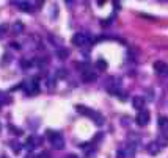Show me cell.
I'll use <instances>...</instances> for the list:
<instances>
[{"label":"cell","mask_w":168,"mask_h":158,"mask_svg":"<svg viewBox=\"0 0 168 158\" xmlns=\"http://www.w3.org/2000/svg\"><path fill=\"white\" fill-rule=\"evenodd\" d=\"M148 150H149V153L156 155V153H159V150H160V146H159L157 143H151V144H149V147H148Z\"/></svg>","instance_id":"4fadbf2b"},{"label":"cell","mask_w":168,"mask_h":158,"mask_svg":"<svg viewBox=\"0 0 168 158\" xmlns=\"http://www.w3.org/2000/svg\"><path fill=\"white\" fill-rule=\"evenodd\" d=\"M157 124H159V127H160V130H162V131H168V117L160 116V117H159V121H157Z\"/></svg>","instance_id":"30bf717a"},{"label":"cell","mask_w":168,"mask_h":158,"mask_svg":"<svg viewBox=\"0 0 168 158\" xmlns=\"http://www.w3.org/2000/svg\"><path fill=\"white\" fill-rule=\"evenodd\" d=\"M57 57H58L60 60H64V58L69 57V52H68V50H57Z\"/></svg>","instance_id":"9a60e30c"},{"label":"cell","mask_w":168,"mask_h":158,"mask_svg":"<svg viewBox=\"0 0 168 158\" xmlns=\"http://www.w3.org/2000/svg\"><path fill=\"white\" fill-rule=\"evenodd\" d=\"M156 143H157L160 147H165V146H168V133H160Z\"/></svg>","instance_id":"9c48e42d"},{"label":"cell","mask_w":168,"mask_h":158,"mask_svg":"<svg viewBox=\"0 0 168 158\" xmlns=\"http://www.w3.org/2000/svg\"><path fill=\"white\" fill-rule=\"evenodd\" d=\"M69 158H77L76 155H69Z\"/></svg>","instance_id":"d4e9b609"},{"label":"cell","mask_w":168,"mask_h":158,"mask_svg":"<svg viewBox=\"0 0 168 158\" xmlns=\"http://www.w3.org/2000/svg\"><path fill=\"white\" fill-rule=\"evenodd\" d=\"M7 30H8V25H7V23H2V25H0V36L5 35Z\"/></svg>","instance_id":"ac0fdd59"},{"label":"cell","mask_w":168,"mask_h":158,"mask_svg":"<svg viewBox=\"0 0 168 158\" xmlns=\"http://www.w3.org/2000/svg\"><path fill=\"white\" fill-rule=\"evenodd\" d=\"M96 67H98L99 70H105L107 69V63L104 60H98V61H96Z\"/></svg>","instance_id":"5bb4252c"},{"label":"cell","mask_w":168,"mask_h":158,"mask_svg":"<svg viewBox=\"0 0 168 158\" xmlns=\"http://www.w3.org/2000/svg\"><path fill=\"white\" fill-rule=\"evenodd\" d=\"M49 141H51L52 147L57 149V150H61L64 147V138L61 136V133H58V131H49Z\"/></svg>","instance_id":"7a4b0ae2"},{"label":"cell","mask_w":168,"mask_h":158,"mask_svg":"<svg viewBox=\"0 0 168 158\" xmlns=\"http://www.w3.org/2000/svg\"><path fill=\"white\" fill-rule=\"evenodd\" d=\"M154 70L160 75V77H166L168 75V64L163 61H156L154 63Z\"/></svg>","instance_id":"8992f818"},{"label":"cell","mask_w":168,"mask_h":158,"mask_svg":"<svg viewBox=\"0 0 168 158\" xmlns=\"http://www.w3.org/2000/svg\"><path fill=\"white\" fill-rule=\"evenodd\" d=\"M29 150H32V149H35V139L33 138H30L29 141H27V146H25Z\"/></svg>","instance_id":"e0dca14e"},{"label":"cell","mask_w":168,"mask_h":158,"mask_svg":"<svg viewBox=\"0 0 168 158\" xmlns=\"http://www.w3.org/2000/svg\"><path fill=\"white\" fill-rule=\"evenodd\" d=\"M22 32H24V23H22V22H16V23L13 25V33L19 35V33H22Z\"/></svg>","instance_id":"7c38bea8"},{"label":"cell","mask_w":168,"mask_h":158,"mask_svg":"<svg viewBox=\"0 0 168 158\" xmlns=\"http://www.w3.org/2000/svg\"><path fill=\"white\" fill-rule=\"evenodd\" d=\"M17 6H19L24 13H32V11H33V6H32L30 3H27V2H19Z\"/></svg>","instance_id":"8fae6325"},{"label":"cell","mask_w":168,"mask_h":158,"mask_svg":"<svg viewBox=\"0 0 168 158\" xmlns=\"http://www.w3.org/2000/svg\"><path fill=\"white\" fill-rule=\"evenodd\" d=\"M13 150L17 153V152H20V144L19 143H13Z\"/></svg>","instance_id":"d6986e66"},{"label":"cell","mask_w":168,"mask_h":158,"mask_svg":"<svg viewBox=\"0 0 168 158\" xmlns=\"http://www.w3.org/2000/svg\"><path fill=\"white\" fill-rule=\"evenodd\" d=\"M0 158H8V156H0Z\"/></svg>","instance_id":"484cf974"},{"label":"cell","mask_w":168,"mask_h":158,"mask_svg":"<svg viewBox=\"0 0 168 158\" xmlns=\"http://www.w3.org/2000/svg\"><path fill=\"white\" fill-rule=\"evenodd\" d=\"M160 2H165V0H160Z\"/></svg>","instance_id":"4316f807"},{"label":"cell","mask_w":168,"mask_h":158,"mask_svg":"<svg viewBox=\"0 0 168 158\" xmlns=\"http://www.w3.org/2000/svg\"><path fill=\"white\" fill-rule=\"evenodd\" d=\"M88 41H90V38H88L86 33H76V35L73 36V44H74V45H79V47L86 45Z\"/></svg>","instance_id":"277c9868"},{"label":"cell","mask_w":168,"mask_h":158,"mask_svg":"<svg viewBox=\"0 0 168 158\" xmlns=\"http://www.w3.org/2000/svg\"><path fill=\"white\" fill-rule=\"evenodd\" d=\"M104 2H105V0H98V3H99V5H102Z\"/></svg>","instance_id":"cb8c5ba5"},{"label":"cell","mask_w":168,"mask_h":158,"mask_svg":"<svg viewBox=\"0 0 168 158\" xmlns=\"http://www.w3.org/2000/svg\"><path fill=\"white\" fill-rule=\"evenodd\" d=\"M116 156H118V158H127V153H126L124 149H119V150L116 152Z\"/></svg>","instance_id":"2e32d148"},{"label":"cell","mask_w":168,"mask_h":158,"mask_svg":"<svg viewBox=\"0 0 168 158\" xmlns=\"http://www.w3.org/2000/svg\"><path fill=\"white\" fill-rule=\"evenodd\" d=\"M132 105H134V108H137V110L145 108V99L140 97V96H135V97L132 99Z\"/></svg>","instance_id":"52a82bcc"},{"label":"cell","mask_w":168,"mask_h":158,"mask_svg":"<svg viewBox=\"0 0 168 158\" xmlns=\"http://www.w3.org/2000/svg\"><path fill=\"white\" fill-rule=\"evenodd\" d=\"M82 78L85 82H94L96 78H98V75H96L93 70H83V74H82Z\"/></svg>","instance_id":"ba28073f"},{"label":"cell","mask_w":168,"mask_h":158,"mask_svg":"<svg viewBox=\"0 0 168 158\" xmlns=\"http://www.w3.org/2000/svg\"><path fill=\"white\" fill-rule=\"evenodd\" d=\"M135 122H137V125H140V127H145V125H148V122H149V111L148 110H138V114L135 116Z\"/></svg>","instance_id":"3957f363"},{"label":"cell","mask_w":168,"mask_h":158,"mask_svg":"<svg viewBox=\"0 0 168 158\" xmlns=\"http://www.w3.org/2000/svg\"><path fill=\"white\" fill-rule=\"evenodd\" d=\"M64 2H66L68 5H71V3H73V0H64Z\"/></svg>","instance_id":"603a6c76"},{"label":"cell","mask_w":168,"mask_h":158,"mask_svg":"<svg viewBox=\"0 0 168 158\" xmlns=\"http://www.w3.org/2000/svg\"><path fill=\"white\" fill-rule=\"evenodd\" d=\"M11 130H13V131H14V135H22V131H20V130H19V128H17V130H16V128H14V127H11Z\"/></svg>","instance_id":"ffe728a7"},{"label":"cell","mask_w":168,"mask_h":158,"mask_svg":"<svg viewBox=\"0 0 168 158\" xmlns=\"http://www.w3.org/2000/svg\"><path fill=\"white\" fill-rule=\"evenodd\" d=\"M11 47H13V49H17V50H19V49H20V44H17V42H11Z\"/></svg>","instance_id":"44dd1931"},{"label":"cell","mask_w":168,"mask_h":158,"mask_svg":"<svg viewBox=\"0 0 168 158\" xmlns=\"http://www.w3.org/2000/svg\"><path fill=\"white\" fill-rule=\"evenodd\" d=\"M58 75H60V77H64V75H66V72H64V69H60V72H58Z\"/></svg>","instance_id":"7402d4cb"},{"label":"cell","mask_w":168,"mask_h":158,"mask_svg":"<svg viewBox=\"0 0 168 158\" xmlns=\"http://www.w3.org/2000/svg\"><path fill=\"white\" fill-rule=\"evenodd\" d=\"M77 111H79L80 114H83V116H90L91 119H94V122L98 124V125H102V124H104V119H102V116H101L99 113H96V111H93V110L83 107V105H79V107H77Z\"/></svg>","instance_id":"6da1fadb"},{"label":"cell","mask_w":168,"mask_h":158,"mask_svg":"<svg viewBox=\"0 0 168 158\" xmlns=\"http://www.w3.org/2000/svg\"><path fill=\"white\" fill-rule=\"evenodd\" d=\"M24 89H25V92H27L29 96H33V94H36V92H38V89H39V85L36 83V80L25 82V83H24Z\"/></svg>","instance_id":"5b68a950"}]
</instances>
